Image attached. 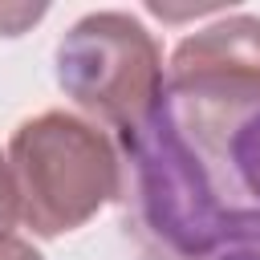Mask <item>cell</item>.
Instances as JSON below:
<instances>
[{
    "instance_id": "1",
    "label": "cell",
    "mask_w": 260,
    "mask_h": 260,
    "mask_svg": "<svg viewBox=\"0 0 260 260\" xmlns=\"http://www.w3.org/2000/svg\"><path fill=\"white\" fill-rule=\"evenodd\" d=\"M130 167V203L138 228L171 260H211L223 244L236 207L223 203L207 154L195 146L175 106L162 98L138 126L118 130Z\"/></svg>"
},
{
    "instance_id": "2",
    "label": "cell",
    "mask_w": 260,
    "mask_h": 260,
    "mask_svg": "<svg viewBox=\"0 0 260 260\" xmlns=\"http://www.w3.org/2000/svg\"><path fill=\"white\" fill-rule=\"evenodd\" d=\"M8 171L16 183L20 223L45 240L89 223L122 191V162L110 138L61 110L16 126Z\"/></svg>"
},
{
    "instance_id": "3",
    "label": "cell",
    "mask_w": 260,
    "mask_h": 260,
    "mask_svg": "<svg viewBox=\"0 0 260 260\" xmlns=\"http://www.w3.org/2000/svg\"><path fill=\"white\" fill-rule=\"evenodd\" d=\"M57 85L114 130L138 126L167 98L162 53L130 12H89L57 45Z\"/></svg>"
},
{
    "instance_id": "4",
    "label": "cell",
    "mask_w": 260,
    "mask_h": 260,
    "mask_svg": "<svg viewBox=\"0 0 260 260\" xmlns=\"http://www.w3.org/2000/svg\"><path fill=\"white\" fill-rule=\"evenodd\" d=\"M167 102L195 146L215 158L223 134L260 106V16L236 12L191 32L171 57Z\"/></svg>"
},
{
    "instance_id": "5",
    "label": "cell",
    "mask_w": 260,
    "mask_h": 260,
    "mask_svg": "<svg viewBox=\"0 0 260 260\" xmlns=\"http://www.w3.org/2000/svg\"><path fill=\"white\" fill-rule=\"evenodd\" d=\"M215 158H223V167L232 171L236 187L260 207V106H252L219 142Z\"/></svg>"
},
{
    "instance_id": "6",
    "label": "cell",
    "mask_w": 260,
    "mask_h": 260,
    "mask_svg": "<svg viewBox=\"0 0 260 260\" xmlns=\"http://www.w3.org/2000/svg\"><path fill=\"white\" fill-rule=\"evenodd\" d=\"M211 260H260V207H236V219Z\"/></svg>"
},
{
    "instance_id": "7",
    "label": "cell",
    "mask_w": 260,
    "mask_h": 260,
    "mask_svg": "<svg viewBox=\"0 0 260 260\" xmlns=\"http://www.w3.org/2000/svg\"><path fill=\"white\" fill-rule=\"evenodd\" d=\"M20 219V203H16V183L8 171V158L0 154V232H12V223Z\"/></svg>"
},
{
    "instance_id": "8",
    "label": "cell",
    "mask_w": 260,
    "mask_h": 260,
    "mask_svg": "<svg viewBox=\"0 0 260 260\" xmlns=\"http://www.w3.org/2000/svg\"><path fill=\"white\" fill-rule=\"evenodd\" d=\"M41 16H45L41 4H32V8H28V4H12V8L0 4V37H16L24 24H32V20H41Z\"/></svg>"
},
{
    "instance_id": "9",
    "label": "cell",
    "mask_w": 260,
    "mask_h": 260,
    "mask_svg": "<svg viewBox=\"0 0 260 260\" xmlns=\"http://www.w3.org/2000/svg\"><path fill=\"white\" fill-rule=\"evenodd\" d=\"M12 260H41V256H37V252H32V244H24V248H20V252H16V256H12Z\"/></svg>"
}]
</instances>
